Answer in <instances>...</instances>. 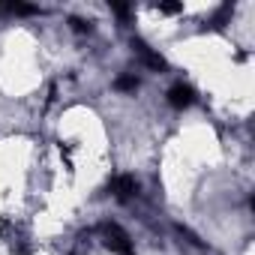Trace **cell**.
<instances>
[{
  "mask_svg": "<svg viewBox=\"0 0 255 255\" xmlns=\"http://www.w3.org/2000/svg\"><path fill=\"white\" fill-rule=\"evenodd\" d=\"M102 237H105V246H108L111 252H117V255H135V252H132V240H129V234H126L120 225L105 222V225H102Z\"/></svg>",
  "mask_w": 255,
  "mask_h": 255,
  "instance_id": "1",
  "label": "cell"
},
{
  "mask_svg": "<svg viewBox=\"0 0 255 255\" xmlns=\"http://www.w3.org/2000/svg\"><path fill=\"white\" fill-rule=\"evenodd\" d=\"M108 192H111L114 198L126 201V198H132V195L138 192V183H135L132 174H120V177H114V180L108 183Z\"/></svg>",
  "mask_w": 255,
  "mask_h": 255,
  "instance_id": "2",
  "label": "cell"
},
{
  "mask_svg": "<svg viewBox=\"0 0 255 255\" xmlns=\"http://www.w3.org/2000/svg\"><path fill=\"white\" fill-rule=\"evenodd\" d=\"M192 102H195V90H192L189 84H174V87L168 90V105H171V108L183 111V108H189Z\"/></svg>",
  "mask_w": 255,
  "mask_h": 255,
  "instance_id": "3",
  "label": "cell"
},
{
  "mask_svg": "<svg viewBox=\"0 0 255 255\" xmlns=\"http://www.w3.org/2000/svg\"><path fill=\"white\" fill-rule=\"evenodd\" d=\"M132 48H135V51L141 54V60H144V63H147L150 69H156V72H159V69H165V57H162V54H156V51H153V48H150L147 42L135 39V42H132Z\"/></svg>",
  "mask_w": 255,
  "mask_h": 255,
  "instance_id": "4",
  "label": "cell"
},
{
  "mask_svg": "<svg viewBox=\"0 0 255 255\" xmlns=\"http://www.w3.org/2000/svg\"><path fill=\"white\" fill-rule=\"evenodd\" d=\"M114 87L129 93V90H135V87H138V78H135V75H120V78L114 81Z\"/></svg>",
  "mask_w": 255,
  "mask_h": 255,
  "instance_id": "5",
  "label": "cell"
},
{
  "mask_svg": "<svg viewBox=\"0 0 255 255\" xmlns=\"http://www.w3.org/2000/svg\"><path fill=\"white\" fill-rule=\"evenodd\" d=\"M9 12L12 15H33V12H39L36 6H27V3H9Z\"/></svg>",
  "mask_w": 255,
  "mask_h": 255,
  "instance_id": "6",
  "label": "cell"
},
{
  "mask_svg": "<svg viewBox=\"0 0 255 255\" xmlns=\"http://www.w3.org/2000/svg\"><path fill=\"white\" fill-rule=\"evenodd\" d=\"M156 9H159V12H165V15H177L183 6H180V3H159Z\"/></svg>",
  "mask_w": 255,
  "mask_h": 255,
  "instance_id": "7",
  "label": "cell"
},
{
  "mask_svg": "<svg viewBox=\"0 0 255 255\" xmlns=\"http://www.w3.org/2000/svg\"><path fill=\"white\" fill-rule=\"evenodd\" d=\"M111 9H114V12H117L120 18H129V12H132L129 6H126V3H111Z\"/></svg>",
  "mask_w": 255,
  "mask_h": 255,
  "instance_id": "8",
  "label": "cell"
},
{
  "mask_svg": "<svg viewBox=\"0 0 255 255\" xmlns=\"http://www.w3.org/2000/svg\"><path fill=\"white\" fill-rule=\"evenodd\" d=\"M69 24H72V27H75L78 33H84V30H90V24H84L81 18H69Z\"/></svg>",
  "mask_w": 255,
  "mask_h": 255,
  "instance_id": "9",
  "label": "cell"
}]
</instances>
